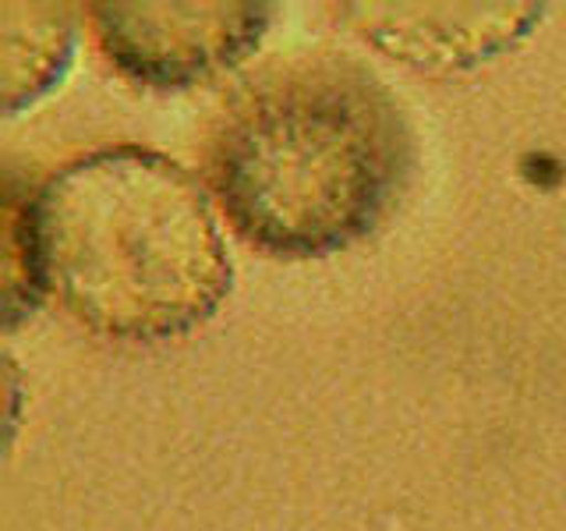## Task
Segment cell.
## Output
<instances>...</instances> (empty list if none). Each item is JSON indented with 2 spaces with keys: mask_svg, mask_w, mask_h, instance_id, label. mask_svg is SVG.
Returning a JSON list of instances; mask_svg holds the SVG:
<instances>
[{
  "mask_svg": "<svg viewBox=\"0 0 566 531\" xmlns=\"http://www.w3.org/2000/svg\"><path fill=\"white\" fill-rule=\"evenodd\" d=\"M4 111L18 114L64 79L75 53L71 4H4Z\"/></svg>",
  "mask_w": 566,
  "mask_h": 531,
  "instance_id": "obj_5",
  "label": "cell"
},
{
  "mask_svg": "<svg viewBox=\"0 0 566 531\" xmlns=\"http://www.w3.org/2000/svg\"><path fill=\"white\" fill-rule=\"evenodd\" d=\"M32 209L50 294L114 341L199 330L234 283L206 188L164 153L78 156L35 188Z\"/></svg>",
  "mask_w": 566,
  "mask_h": 531,
  "instance_id": "obj_2",
  "label": "cell"
},
{
  "mask_svg": "<svg viewBox=\"0 0 566 531\" xmlns=\"http://www.w3.org/2000/svg\"><path fill=\"white\" fill-rule=\"evenodd\" d=\"M415 170L397 93L336 50L265 64L209 142V188L234 235L270 259H323L376 235Z\"/></svg>",
  "mask_w": 566,
  "mask_h": 531,
  "instance_id": "obj_1",
  "label": "cell"
},
{
  "mask_svg": "<svg viewBox=\"0 0 566 531\" xmlns=\"http://www.w3.org/2000/svg\"><path fill=\"white\" fill-rule=\"evenodd\" d=\"M276 4L262 0H138L93 4L99 50L124 79L149 88H191L259 50Z\"/></svg>",
  "mask_w": 566,
  "mask_h": 531,
  "instance_id": "obj_3",
  "label": "cell"
},
{
  "mask_svg": "<svg viewBox=\"0 0 566 531\" xmlns=\"http://www.w3.org/2000/svg\"><path fill=\"white\" fill-rule=\"evenodd\" d=\"M382 53L415 67H474L527 40L545 4H350Z\"/></svg>",
  "mask_w": 566,
  "mask_h": 531,
  "instance_id": "obj_4",
  "label": "cell"
},
{
  "mask_svg": "<svg viewBox=\"0 0 566 531\" xmlns=\"http://www.w3.org/2000/svg\"><path fill=\"white\" fill-rule=\"evenodd\" d=\"M35 188L14 181L8 170L4 185V326L18 330L22 319H29L50 294L43 252H40V230H35Z\"/></svg>",
  "mask_w": 566,
  "mask_h": 531,
  "instance_id": "obj_6",
  "label": "cell"
}]
</instances>
